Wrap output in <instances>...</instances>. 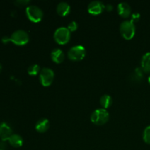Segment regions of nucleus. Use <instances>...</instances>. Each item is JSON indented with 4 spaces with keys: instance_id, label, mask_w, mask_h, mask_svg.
I'll use <instances>...</instances> for the list:
<instances>
[{
    "instance_id": "obj_1",
    "label": "nucleus",
    "mask_w": 150,
    "mask_h": 150,
    "mask_svg": "<svg viewBox=\"0 0 150 150\" xmlns=\"http://www.w3.org/2000/svg\"><path fill=\"white\" fill-rule=\"evenodd\" d=\"M91 121L94 124L102 125L105 124L109 120V114L105 108H98L93 111L91 115Z\"/></svg>"
},
{
    "instance_id": "obj_2",
    "label": "nucleus",
    "mask_w": 150,
    "mask_h": 150,
    "mask_svg": "<svg viewBox=\"0 0 150 150\" xmlns=\"http://www.w3.org/2000/svg\"><path fill=\"white\" fill-rule=\"evenodd\" d=\"M29 37L27 32L22 29L15 31L10 37V42L17 45H24L29 42Z\"/></svg>"
},
{
    "instance_id": "obj_3",
    "label": "nucleus",
    "mask_w": 150,
    "mask_h": 150,
    "mask_svg": "<svg viewBox=\"0 0 150 150\" xmlns=\"http://www.w3.org/2000/svg\"><path fill=\"white\" fill-rule=\"evenodd\" d=\"M120 32L126 40H131L136 33V26L131 21H125L120 24Z\"/></svg>"
},
{
    "instance_id": "obj_4",
    "label": "nucleus",
    "mask_w": 150,
    "mask_h": 150,
    "mask_svg": "<svg viewBox=\"0 0 150 150\" xmlns=\"http://www.w3.org/2000/svg\"><path fill=\"white\" fill-rule=\"evenodd\" d=\"M54 38L56 42L60 45L66 44L70 39V31L67 29V27H59L54 32Z\"/></svg>"
},
{
    "instance_id": "obj_5",
    "label": "nucleus",
    "mask_w": 150,
    "mask_h": 150,
    "mask_svg": "<svg viewBox=\"0 0 150 150\" xmlns=\"http://www.w3.org/2000/svg\"><path fill=\"white\" fill-rule=\"evenodd\" d=\"M26 13L28 18L35 23L40 21L43 17L42 10L36 5L28 6L26 9Z\"/></svg>"
},
{
    "instance_id": "obj_6",
    "label": "nucleus",
    "mask_w": 150,
    "mask_h": 150,
    "mask_svg": "<svg viewBox=\"0 0 150 150\" xmlns=\"http://www.w3.org/2000/svg\"><path fill=\"white\" fill-rule=\"evenodd\" d=\"M86 56V49L81 45L73 46L68 51V57L73 61L82 60Z\"/></svg>"
},
{
    "instance_id": "obj_7",
    "label": "nucleus",
    "mask_w": 150,
    "mask_h": 150,
    "mask_svg": "<svg viewBox=\"0 0 150 150\" xmlns=\"http://www.w3.org/2000/svg\"><path fill=\"white\" fill-rule=\"evenodd\" d=\"M54 79V72L49 67H43L40 73V80L44 86H48L52 83Z\"/></svg>"
},
{
    "instance_id": "obj_8",
    "label": "nucleus",
    "mask_w": 150,
    "mask_h": 150,
    "mask_svg": "<svg viewBox=\"0 0 150 150\" xmlns=\"http://www.w3.org/2000/svg\"><path fill=\"white\" fill-rule=\"evenodd\" d=\"M105 6L100 1H92L89 4L87 7L88 12L92 15L100 14L103 12Z\"/></svg>"
},
{
    "instance_id": "obj_9",
    "label": "nucleus",
    "mask_w": 150,
    "mask_h": 150,
    "mask_svg": "<svg viewBox=\"0 0 150 150\" xmlns=\"http://www.w3.org/2000/svg\"><path fill=\"white\" fill-rule=\"evenodd\" d=\"M13 130L6 122L0 123V139L1 141H8L13 135Z\"/></svg>"
},
{
    "instance_id": "obj_10",
    "label": "nucleus",
    "mask_w": 150,
    "mask_h": 150,
    "mask_svg": "<svg viewBox=\"0 0 150 150\" xmlns=\"http://www.w3.org/2000/svg\"><path fill=\"white\" fill-rule=\"evenodd\" d=\"M118 13L123 18H127L131 14V7L127 2H120L117 7Z\"/></svg>"
},
{
    "instance_id": "obj_11",
    "label": "nucleus",
    "mask_w": 150,
    "mask_h": 150,
    "mask_svg": "<svg viewBox=\"0 0 150 150\" xmlns=\"http://www.w3.org/2000/svg\"><path fill=\"white\" fill-rule=\"evenodd\" d=\"M57 11L59 16H63V17L67 16L70 12V4L68 3L65 2V1H61L57 5Z\"/></svg>"
},
{
    "instance_id": "obj_12",
    "label": "nucleus",
    "mask_w": 150,
    "mask_h": 150,
    "mask_svg": "<svg viewBox=\"0 0 150 150\" xmlns=\"http://www.w3.org/2000/svg\"><path fill=\"white\" fill-rule=\"evenodd\" d=\"M50 127V123L47 119H41L37 122L35 125V129L39 133H45L48 130Z\"/></svg>"
},
{
    "instance_id": "obj_13",
    "label": "nucleus",
    "mask_w": 150,
    "mask_h": 150,
    "mask_svg": "<svg viewBox=\"0 0 150 150\" xmlns=\"http://www.w3.org/2000/svg\"><path fill=\"white\" fill-rule=\"evenodd\" d=\"M51 59L56 63H62L64 59V54L60 48H54L51 54Z\"/></svg>"
},
{
    "instance_id": "obj_14",
    "label": "nucleus",
    "mask_w": 150,
    "mask_h": 150,
    "mask_svg": "<svg viewBox=\"0 0 150 150\" xmlns=\"http://www.w3.org/2000/svg\"><path fill=\"white\" fill-rule=\"evenodd\" d=\"M9 143L12 146L15 148H18L23 145V141L21 136L18 134H13L8 140Z\"/></svg>"
},
{
    "instance_id": "obj_15",
    "label": "nucleus",
    "mask_w": 150,
    "mask_h": 150,
    "mask_svg": "<svg viewBox=\"0 0 150 150\" xmlns=\"http://www.w3.org/2000/svg\"><path fill=\"white\" fill-rule=\"evenodd\" d=\"M142 68L145 73H150V52L146 53L142 57Z\"/></svg>"
},
{
    "instance_id": "obj_16",
    "label": "nucleus",
    "mask_w": 150,
    "mask_h": 150,
    "mask_svg": "<svg viewBox=\"0 0 150 150\" xmlns=\"http://www.w3.org/2000/svg\"><path fill=\"white\" fill-rule=\"evenodd\" d=\"M100 103L102 105L103 108H107L110 107L112 104V98L108 95H103L100 98Z\"/></svg>"
},
{
    "instance_id": "obj_17",
    "label": "nucleus",
    "mask_w": 150,
    "mask_h": 150,
    "mask_svg": "<svg viewBox=\"0 0 150 150\" xmlns=\"http://www.w3.org/2000/svg\"><path fill=\"white\" fill-rule=\"evenodd\" d=\"M40 67L38 64H32V65L29 66L28 67V73H29L30 76H36L38 75V73H40Z\"/></svg>"
},
{
    "instance_id": "obj_18",
    "label": "nucleus",
    "mask_w": 150,
    "mask_h": 150,
    "mask_svg": "<svg viewBox=\"0 0 150 150\" xmlns=\"http://www.w3.org/2000/svg\"><path fill=\"white\" fill-rule=\"evenodd\" d=\"M143 139L144 142H146L148 144H150V125L147 126L144 130Z\"/></svg>"
},
{
    "instance_id": "obj_19",
    "label": "nucleus",
    "mask_w": 150,
    "mask_h": 150,
    "mask_svg": "<svg viewBox=\"0 0 150 150\" xmlns=\"http://www.w3.org/2000/svg\"><path fill=\"white\" fill-rule=\"evenodd\" d=\"M67 29L70 31V32H73V31H76L78 29V23L77 22L73 21L70 22L67 26Z\"/></svg>"
},
{
    "instance_id": "obj_20",
    "label": "nucleus",
    "mask_w": 150,
    "mask_h": 150,
    "mask_svg": "<svg viewBox=\"0 0 150 150\" xmlns=\"http://www.w3.org/2000/svg\"><path fill=\"white\" fill-rule=\"evenodd\" d=\"M140 17H141V15L139 14V13H137V12H136V13H133L131 16V21L133 22V23H135V22H137L139 21V19H140Z\"/></svg>"
},
{
    "instance_id": "obj_21",
    "label": "nucleus",
    "mask_w": 150,
    "mask_h": 150,
    "mask_svg": "<svg viewBox=\"0 0 150 150\" xmlns=\"http://www.w3.org/2000/svg\"><path fill=\"white\" fill-rule=\"evenodd\" d=\"M15 3L16 4H17L18 5H26V4H28V3H29V0H18V1H15Z\"/></svg>"
},
{
    "instance_id": "obj_22",
    "label": "nucleus",
    "mask_w": 150,
    "mask_h": 150,
    "mask_svg": "<svg viewBox=\"0 0 150 150\" xmlns=\"http://www.w3.org/2000/svg\"><path fill=\"white\" fill-rule=\"evenodd\" d=\"M1 42H2L3 43H7V42H10V37L4 36L1 38Z\"/></svg>"
},
{
    "instance_id": "obj_23",
    "label": "nucleus",
    "mask_w": 150,
    "mask_h": 150,
    "mask_svg": "<svg viewBox=\"0 0 150 150\" xmlns=\"http://www.w3.org/2000/svg\"><path fill=\"white\" fill-rule=\"evenodd\" d=\"M105 8L108 11H111L113 10V6L111 4H107L106 6H105Z\"/></svg>"
},
{
    "instance_id": "obj_24",
    "label": "nucleus",
    "mask_w": 150,
    "mask_h": 150,
    "mask_svg": "<svg viewBox=\"0 0 150 150\" xmlns=\"http://www.w3.org/2000/svg\"><path fill=\"white\" fill-rule=\"evenodd\" d=\"M1 70H2V66H1V63H0V73L1 72Z\"/></svg>"
},
{
    "instance_id": "obj_25",
    "label": "nucleus",
    "mask_w": 150,
    "mask_h": 150,
    "mask_svg": "<svg viewBox=\"0 0 150 150\" xmlns=\"http://www.w3.org/2000/svg\"><path fill=\"white\" fill-rule=\"evenodd\" d=\"M148 82H149V83L150 84V75L149 77H148Z\"/></svg>"
},
{
    "instance_id": "obj_26",
    "label": "nucleus",
    "mask_w": 150,
    "mask_h": 150,
    "mask_svg": "<svg viewBox=\"0 0 150 150\" xmlns=\"http://www.w3.org/2000/svg\"><path fill=\"white\" fill-rule=\"evenodd\" d=\"M0 150H2V149H0Z\"/></svg>"
}]
</instances>
